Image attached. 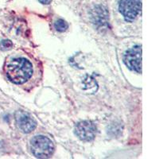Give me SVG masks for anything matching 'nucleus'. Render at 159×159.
<instances>
[{"instance_id": "2", "label": "nucleus", "mask_w": 159, "mask_h": 159, "mask_svg": "<svg viewBox=\"0 0 159 159\" xmlns=\"http://www.w3.org/2000/svg\"><path fill=\"white\" fill-rule=\"evenodd\" d=\"M30 150L36 157L49 158L54 152V145L49 138L38 135L31 139Z\"/></svg>"}, {"instance_id": "8", "label": "nucleus", "mask_w": 159, "mask_h": 159, "mask_svg": "<svg viewBox=\"0 0 159 159\" xmlns=\"http://www.w3.org/2000/svg\"><path fill=\"white\" fill-rule=\"evenodd\" d=\"M13 47V43L10 40H2L0 42V48L2 50H8Z\"/></svg>"}, {"instance_id": "6", "label": "nucleus", "mask_w": 159, "mask_h": 159, "mask_svg": "<svg viewBox=\"0 0 159 159\" xmlns=\"http://www.w3.org/2000/svg\"><path fill=\"white\" fill-rule=\"evenodd\" d=\"M15 120L18 129L23 133H30L37 127V123L29 114L18 111L15 114Z\"/></svg>"}, {"instance_id": "1", "label": "nucleus", "mask_w": 159, "mask_h": 159, "mask_svg": "<svg viewBox=\"0 0 159 159\" xmlns=\"http://www.w3.org/2000/svg\"><path fill=\"white\" fill-rule=\"evenodd\" d=\"M4 71L10 81L20 86H34L42 76L38 61L24 52H18L6 60Z\"/></svg>"}, {"instance_id": "7", "label": "nucleus", "mask_w": 159, "mask_h": 159, "mask_svg": "<svg viewBox=\"0 0 159 159\" xmlns=\"http://www.w3.org/2000/svg\"><path fill=\"white\" fill-rule=\"evenodd\" d=\"M68 23L63 19H57L54 22V28L59 32H64L68 29Z\"/></svg>"}, {"instance_id": "3", "label": "nucleus", "mask_w": 159, "mask_h": 159, "mask_svg": "<svg viewBox=\"0 0 159 159\" xmlns=\"http://www.w3.org/2000/svg\"><path fill=\"white\" fill-rule=\"evenodd\" d=\"M119 10L125 21L133 22L141 14L142 0H120Z\"/></svg>"}, {"instance_id": "9", "label": "nucleus", "mask_w": 159, "mask_h": 159, "mask_svg": "<svg viewBox=\"0 0 159 159\" xmlns=\"http://www.w3.org/2000/svg\"><path fill=\"white\" fill-rule=\"evenodd\" d=\"M38 1L42 4H44V5H48V4L52 2V0H38Z\"/></svg>"}, {"instance_id": "5", "label": "nucleus", "mask_w": 159, "mask_h": 159, "mask_svg": "<svg viewBox=\"0 0 159 159\" xmlns=\"http://www.w3.org/2000/svg\"><path fill=\"white\" fill-rule=\"evenodd\" d=\"M75 133L82 141H92L96 137V125L92 122L87 121V120L79 122L75 127Z\"/></svg>"}, {"instance_id": "4", "label": "nucleus", "mask_w": 159, "mask_h": 159, "mask_svg": "<svg viewBox=\"0 0 159 159\" xmlns=\"http://www.w3.org/2000/svg\"><path fill=\"white\" fill-rule=\"evenodd\" d=\"M123 61L128 69L142 73V46L135 45L126 52Z\"/></svg>"}]
</instances>
